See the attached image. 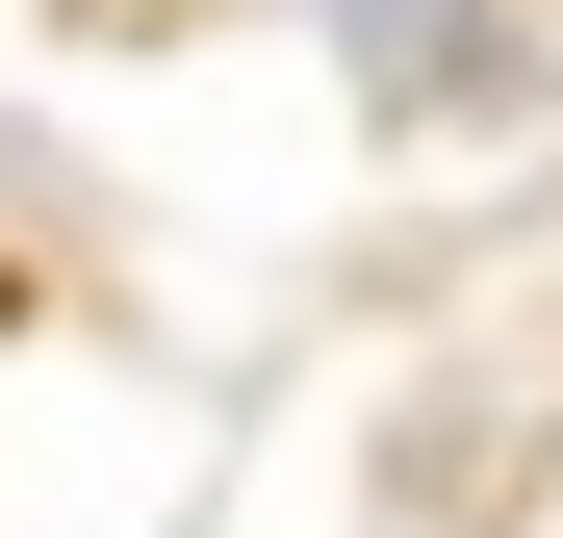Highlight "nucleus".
<instances>
[{"label": "nucleus", "mask_w": 563, "mask_h": 538, "mask_svg": "<svg viewBox=\"0 0 563 538\" xmlns=\"http://www.w3.org/2000/svg\"><path fill=\"white\" fill-rule=\"evenodd\" d=\"M333 52H358V103L385 129H461V103H512V0H333Z\"/></svg>", "instance_id": "1"}]
</instances>
